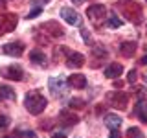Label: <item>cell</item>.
I'll return each instance as SVG.
<instances>
[{"label":"cell","instance_id":"obj_1","mask_svg":"<svg viewBox=\"0 0 147 138\" xmlns=\"http://www.w3.org/2000/svg\"><path fill=\"white\" fill-rule=\"evenodd\" d=\"M24 105H26V109L30 110L31 114H40L42 110L46 109V105H48V101H46V98L40 92H30V94H26V99H24Z\"/></svg>","mask_w":147,"mask_h":138},{"label":"cell","instance_id":"obj_2","mask_svg":"<svg viewBox=\"0 0 147 138\" xmlns=\"http://www.w3.org/2000/svg\"><path fill=\"white\" fill-rule=\"evenodd\" d=\"M118 7L121 9L123 15H127L129 20H132V22H140L142 20V7L138 6V4H134L132 0H119Z\"/></svg>","mask_w":147,"mask_h":138},{"label":"cell","instance_id":"obj_3","mask_svg":"<svg viewBox=\"0 0 147 138\" xmlns=\"http://www.w3.org/2000/svg\"><path fill=\"white\" fill-rule=\"evenodd\" d=\"M18 18L17 15H13V13H4V15H0V35L4 33H9V31L15 30Z\"/></svg>","mask_w":147,"mask_h":138},{"label":"cell","instance_id":"obj_4","mask_svg":"<svg viewBox=\"0 0 147 138\" xmlns=\"http://www.w3.org/2000/svg\"><path fill=\"white\" fill-rule=\"evenodd\" d=\"M0 76H4L6 79H13V81H20L24 77V70L20 66H15V64H9V66L0 68Z\"/></svg>","mask_w":147,"mask_h":138},{"label":"cell","instance_id":"obj_5","mask_svg":"<svg viewBox=\"0 0 147 138\" xmlns=\"http://www.w3.org/2000/svg\"><path fill=\"white\" fill-rule=\"evenodd\" d=\"M107 99H109V103L112 105V107L125 109L127 101H129V96L125 94V92H121V90H114V92H110V94L107 96Z\"/></svg>","mask_w":147,"mask_h":138},{"label":"cell","instance_id":"obj_6","mask_svg":"<svg viewBox=\"0 0 147 138\" xmlns=\"http://www.w3.org/2000/svg\"><path fill=\"white\" fill-rule=\"evenodd\" d=\"M48 89L55 98H59V96H63L64 92H66V81H64L63 77H50Z\"/></svg>","mask_w":147,"mask_h":138},{"label":"cell","instance_id":"obj_7","mask_svg":"<svg viewBox=\"0 0 147 138\" xmlns=\"http://www.w3.org/2000/svg\"><path fill=\"white\" fill-rule=\"evenodd\" d=\"M86 15H88V18L94 22V24H99V22L103 20V17H105V7L101 6V4L90 6L88 9H86Z\"/></svg>","mask_w":147,"mask_h":138},{"label":"cell","instance_id":"obj_8","mask_svg":"<svg viewBox=\"0 0 147 138\" xmlns=\"http://www.w3.org/2000/svg\"><path fill=\"white\" fill-rule=\"evenodd\" d=\"M61 17L64 22H68L70 26H79L81 24V17L77 15V11H74L72 7H63L61 9Z\"/></svg>","mask_w":147,"mask_h":138},{"label":"cell","instance_id":"obj_9","mask_svg":"<svg viewBox=\"0 0 147 138\" xmlns=\"http://www.w3.org/2000/svg\"><path fill=\"white\" fill-rule=\"evenodd\" d=\"M2 52L6 55H11V57H18L24 52V44L22 43H9V44H4L2 46Z\"/></svg>","mask_w":147,"mask_h":138},{"label":"cell","instance_id":"obj_10","mask_svg":"<svg viewBox=\"0 0 147 138\" xmlns=\"http://www.w3.org/2000/svg\"><path fill=\"white\" fill-rule=\"evenodd\" d=\"M121 72H123V66L121 64H118V63H112V64H109L107 68H105V77H109V79H116V77L121 76Z\"/></svg>","mask_w":147,"mask_h":138},{"label":"cell","instance_id":"obj_11","mask_svg":"<svg viewBox=\"0 0 147 138\" xmlns=\"http://www.w3.org/2000/svg\"><path fill=\"white\" fill-rule=\"evenodd\" d=\"M66 64L70 68H81L83 64H85V55L79 53V52H74V53L68 55V63Z\"/></svg>","mask_w":147,"mask_h":138},{"label":"cell","instance_id":"obj_12","mask_svg":"<svg viewBox=\"0 0 147 138\" xmlns=\"http://www.w3.org/2000/svg\"><path fill=\"white\" fill-rule=\"evenodd\" d=\"M68 85L74 87V89H85L86 87V77L83 74H72L68 77Z\"/></svg>","mask_w":147,"mask_h":138},{"label":"cell","instance_id":"obj_13","mask_svg":"<svg viewBox=\"0 0 147 138\" xmlns=\"http://www.w3.org/2000/svg\"><path fill=\"white\" fill-rule=\"evenodd\" d=\"M134 114L144 123H147V101H138L136 107H134Z\"/></svg>","mask_w":147,"mask_h":138},{"label":"cell","instance_id":"obj_14","mask_svg":"<svg viewBox=\"0 0 147 138\" xmlns=\"http://www.w3.org/2000/svg\"><path fill=\"white\" fill-rule=\"evenodd\" d=\"M136 52V43H121L119 44V53L123 57H132Z\"/></svg>","mask_w":147,"mask_h":138},{"label":"cell","instance_id":"obj_15","mask_svg":"<svg viewBox=\"0 0 147 138\" xmlns=\"http://www.w3.org/2000/svg\"><path fill=\"white\" fill-rule=\"evenodd\" d=\"M105 125H107L109 129H119L121 127V118L119 116H116V114H107L105 116Z\"/></svg>","mask_w":147,"mask_h":138},{"label":"cell","instance_id":"obj_16","mask_svg":"<svg viewBox=\"0 0 147 138\" xmlns=\"http://www.w3.org/2000/svg\"><path fill=\"white\" fill-rule=\"evenodd\" d=\"M15 98H17V94L11 87L0 85V99H15Z\"/></svg>","mask_w":147,"mask_h":138},{"label":"cell","instance_id":"obj_17","mask_svg":"<svg viewBox=\"0 0 147 138\" xmlns=\"http://www.w3.org/2000/svg\"><path fill=\"white\" fill-rule=\"evenodd\" d=\"M30 59L35 64H44L46 63V57H44V53L40 52V50H31V52H30Z\"/></svg>","mask_w":147,"mask_h":138},{"label":"cell","instance_id":"obj_18","mask_svg":"<svg viewBox=\"0 0 147 138\" xmlns=\"http://www.w3.org/2000/svg\"><path fill=\"white\" fill-rule=\"evenodd\" d=\"M61 122L66 123V125H72V123H77V116H76V114L66 112V110H63V112H61Z\"/></svg>","mask_w":147,"mask_h":138},{"label":"cell","instance_id":"obj_19","mask_svg":"<svg viewBox=\"0 0 147 138\" xmlns=\"http://www.w3.org/2000/svg\"><path fill=\"white\" fill-rule=\"evenodd\" d=\"M121 24H123V20L118 15H109V20H107V26L109 28H119Z\"/></svg>","mask_w":147,"mask_h":138},{"label":"cell","instance_id":"obj_20","mask_svg":"<svg viewBox=\"0 0 147 138\" xmlns=\"http://www.w3.org/2000/svg\"><path fill=\"white\" fill-rule=\"evenodd\" d=\"M44 26H48V28H53V30H50V31H52V33H53L55 37H63V28H61V26H57L55 22H46Z\"/></svg>","mask_w":147,"mask_h":138},{"label":"cell","instance_id":"obj_21","mask_svg":"<svg viewBox=\"0 0 147 138\" xmlns=\"http://www.w3.org/2000/svg\"><path fill=\"white\" fill-rule=\"evenodd\" d=\"M127 138H145V136H144V133H142L138 127H131L127 131Z\"/></svg>","mask_w":147,"mask_h":138},{"label":"cell","instance_id":"obj_22","mask_svg":"<svg viewBox=\"0 0 147 138\" xmlns=\"http://www.w3.org/2000/svg\"><path fill=\"white\" fill-rule=\"evenodd\" d=\"M70 107H72V109H74V107H76V109H83V107H85V101L79 99V98L70 99Z\"/></svg>","mask_w":147,"mask_h":138},{"label":"cell","instance_id":"obj_23","mask_svg":"<svg viewBox=\"0 0 147 138\" xmlns=\"http://www.w3.org/2000/svg\"><path fill=\"white\" fill-rule=\"evenodd\" d=\"M9 125V118L6 114H0V129H6Z\"/></svg>","mask_w":147,"mask_h":138},{"label":"cell","instance_id":"obj_24","mask_svg":"<svg viewBox=\"0 0 147 138\" xmlns=\"http://www.w3.org/2000/svg\"><path fill=\"white\" fill-rule=\"evenodd\" d=\"M18 138H37V135H35L33 131H20Z\"/></svg>","mask_w":147,"mask_h":138},{"label":"cell","instance_id":"obj_25","mask_svg":"<svg viewBox=\"0 0 147 138\" xmlns=\"http://www.w3.org/2000/svg\"><path fill=\"white\" fill-rule=\"evenodd\" d=\"M40 15V7H35L33 11H30V15H28V18H35V17H39Z\"/></svg>","mask_w":147,"mask_h":138},{"label":"cell","instance_id":"obj_26","mask_svg":"<svg viewBox=\"0 0 147 138\" xmlns=\"http://www.w3.org/2000/svg\"><path fill=\"white\" fill-rule=\"evenodd\" d=\"M127 79H129V83H134L136 81V72L131 70V72H129V76H127Z\"/></svg>","mask_w":147,"mask_h":138},{"label":"cell","instance_id":"obj_27","mask_svg":"<svg viewBox=\"0 0 147 138\" xmlns=\"http://www.w3.org/2000/svg\"><path fill=\"white\" fill-rule=\"evenodd\" d=\"M52 138H66V136H64V133H55Z\"/></svg>","mask_w":147,"mask_h":138},{"label":"cell","instance_id":"obj_28","mask_svg":"<svg viewBox=\"0 0 147 138\" xmlns=\"http://www.w3.org/2000/svg\"><path fill=\"white\" fill-rule=\"evenodd\" d=\"M116 131H118V129H114V133L110 135V138H119V133H116Z\"/></svg>","mask_w":147,"mask_h":138},{"label":"cell","instance_id":"obj_29","mask_svg":"<svg viewBox=\"0 0 147 138\" xmlns=\"http://www.w3.org/2000/svg\"><path fill=\"white\" fill-rule=\"evenodd\" d=\"M140 63H142V64H147V53H145V55H144V57H142V59H140Z\"/></svg>","mask_w":147,"mask_h":138},{"label":"cell","instance_id":"obj_30","mask_svg":"<svg viewBox=\"0 0 147 138\" xmlns=\"http://www.w3.org/2000/svg\"><path fill=\"white\" fill-rule=\"evenodd\" d=\"M74 2H76V4H81V2H83V0H74Z\"/></svg>","mask_w":147,"mask_h":138},{"label":"cell","instance_id":"obj_31","mask_svg":"<svg viewBox=\"0 0 147 138\" xmlns=\"http://www.w3.org/2000/svg\"><path fill=\"white\" fill-rule=\"evenodd\" d=\"M144 79H145V83H147V74H144Z\"/></svg>","mask_w":147,"mask_h":138},{"label":"cell","instance_id":"obj_32","mask_svg":"<svg viewBox=\"0 0 147 138\" xmlns=\"http://www.w3.org/2000/svg\"><path fill=\"white\" fill-rule=\"evenodd\" d=\"M44 2H48V0H44Z\"/></svg>","mask_w":147,"mask_h":138}]
</instances>
